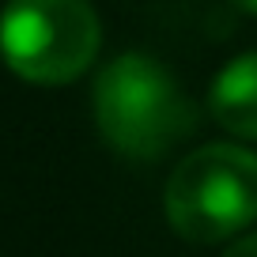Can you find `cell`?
<instances>
[{
	"instance_id": "obj_1",
	"label": "cell",
	"mask_w": 257,
	"mask_h": 257,
	"mask_svg": "<svg viewBox=\"0 0 257 257\" xmlns=\"http://www.w3.org/2000/svg\"><path fill=\"white\" fill-rule=\"evenodd\" d=\"M95 121L113 152L159 159L193 133L197 110L159 61L121 53L95 80Z\"/></svg>"
},
{
	"instance_id": "obj_2",
	"label": "cell",
	"mask_w": 257,
	"mask_h": 257,
	"mask_svg": "<svg viewBox=\"0 0 257 257\" xmlns=\"http://www.w3.org/2000/svg\"><path fill=\"white\" fill-rule=\"evenodd\" d=\"M167 219L185 242L208 246L257 219V155L234 144H208L174 167L163 197Z\"/></svg>"
},
{
	"instance_id": "obj_3",
	"label": "cell",
	"mask_w": 257,
	"mask_h": 257,
	"mask_svg": "<svg viewBox=\"0 0 257 257\" xmlns=\"http://www.w3.org/2000/svg\"><path fill=\"white\" fill-rule=\"evenodd\" d=\"M102 23L87 0H8L0 16V53L31 83H72L91 68Z\"/></svg>"
},
{
	"instance_id": "obj_4",
	"label": "cell",
	"mask_w": 257,
	"mask_h": 257,
	"mask_svg": "<svg viewBox=\"0 0 257 257\" xmlns=\"http://www.w3.org/2000/svg\"><path fill=\"white\" fill-rule=\"evenodd\" d=\"M208 110L227 133L242 140H257V53L234 57L216 76Z\"/></svg>"
},
{
	"instance_id": "obj_5",
	"label": "cell",
	"mask_w": 257,
	"mask_h": 257,
	"mask_svg": "<svg viewBox=\"0 0 257 257\" xmlns=\"http://www.w3.org/2000/svg\"><path fill=\"white\" fill-rule=\"evenodd\" d=\"M223 257H257V231L246 234V238H238L231 249H223Z\"/></svg>"
},
{
	"instance_id": "obj_6",
	"label": "cell",
	"mask_w": 257,
	"mask_h": 257,
	"mask_svg": "<svg viewBox=\"0 0 257 257\" xmlns=\"http://www.w3.org/2000/svg\"><path fill=\"white\" fill-rule=\"evenodd\" d=\"M234 4H238V8H246L249 16H257V0H234Z\"/></svg>"
}]
</instances>
